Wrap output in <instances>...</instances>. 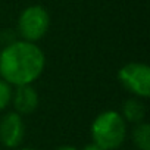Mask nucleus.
<instances>
[{
    "label": "nucleus",
    "mask_w": 150,
    "mask_h": 150,
    "mask_svg": "<svg viewBox=\"0 0 150 150\" xmlns=\"http://www.w3.org/2000/svg\"><path fill=\"white\" fill-rule=\"evenodd\" d=\"M46 57L35 43L19 40L0 52V75L9 86H28L44 71Z\"/></svg>",
    "instance_id": "f257e3e1"
},
{
    "label": "nucleus",
    "mask_w": 150,
    "mask_h": 150,
    "mask_svg": "<svg viewBox=\"0 0 150 150\" xmlns=\"http://www.w3.org/2000/svg\"><path fill=\"white\" fill-rule=\"evenodd\" d=\"M127 135V124L121 113L115 110H106L97 115L91 124L93 143L103 150L118 149Z\"/></svg>",
    "instance_id": "f03ea898"
},
{
    "label": "nucleus",
    "mask_w": 150,
    "mask_h": 150,
    "mask_svg": "<svg viewBox=\"0 0 150 150\" xmlns=\"http://www.w3.org/2000/svg\"><path fill=\"white\" fill-rule=\"evenodd\" d=\"M50 27L49 12L38 5L28 6L18 18V33L25 41L35 43L41 40Z\"/></svg>",
    "instance_id": "7ed1b4c3"
},
{
    "label": "nucleus",
    "mask_w": 150,
    "mask_h": 150,
    "mask_svg": "<svg viewBox=\"0 0 150 150\" xmlns=\"http://www.w3.org/2000/svg\"><path fill=\"white\" fill-rule=\"evenodd\" d=\"M118 80L124 88L135 94L138 99L150 96V68L141 62H129L118 72Z\"/></svg>",
    "instance_id": "20e7f679"
},
{
    "label": "nucleus",
    "mask_w": 150,
    "mask_h": 150,
    "mask_svg": "<svg viewBox=\"0 0 150 150\" xmlns=\"http://www.w3.org/2000/svg\"><path fill=\"white\" fill-rule=\"evenodd\" d=\"M25 134V125L19 113L9 112L0 119V141L3 146L13 149L18 147Z\"/></svg>",
    "instance_id": "39448f33"
},
{
    "label": "nucleus",
    "mask_w": 150,
    "mask_h": 150,
    "mask_svg": "<svg viewBox=\"0 0 150 150\" xmlns=\"http://www.w3.org/2000/svg\"><path fill=\"white\" fill-rule=\"evenodd\" d=\"M12 102L15 106L16 113L19 115H28L33 113L38 106V94L31 84L28 86H19L16 87L15 93H12Z\"/></svg>",
    "instance_id": "423d86ee"
},
{
    "label": "nucleus",
    "mask_w": 150,
    "mask_h": 150,
    "mask_svg": "<svg viewBox=\"0 0 150 150\" xmlns=\"http://www.w3.org/2000/svg\"><path fill=\"white\" fill-rule=\"evenodd\" d=\"M121 116L132 124H140L143 122L144 116H146V108L144 103L140 99H128L127 102H124L122 105V113Z\"/></svg>",
    "instance_id": "0eeeda50"
},
{
    "label": "nucleus",
    "mask_w": 150,
    "mask_h": 150,
    "mask_svg": "<svg viewBox=\"0 0 150 150\" xmlns=\"http://www.w3.org/2000/svg\"><path fill=\"white\" fill-rule=\"evenodd\" d=\"M132 140L140 150H150V125L144 122L137 124L132 131Z\"/></svg>",
    "instance_id": "6e6552de"
},
{
    "label": "nucleus",
    "mask_w": 150,
    "mask_h": 150,
    "mask_svg": "<svg viewBox=\"0 0 150 150\" xmlns=\"http://www.w3.org/2000/svg\"><path fill=\"white\" fill-rule=\"evenodd\" d=\"M11 100H12V87L6 81L0 80V110H3Z\"/></svg>",
    "instance_id": "1a4fd4ad"
},
{
    "label": "nucleus",
    "mask_w": 150,
    "mask_h": 150,
    "mask_svg": "<svg viewBox=\"0 0 150 150\" xmlns=\"http://www.w3.org/2000/svg\"><path fill=\"white\" fill-rule=\"evenodd\" d=\"M83 150H103L102 147H99L97 144H94V143H91V144H87Z\"/></svg>",
    "instance_id": "9d476101"
},
{
    "label": "nucleus",
    "mask_w": 150,
    "mask_h": 150,
    "mask_svg": "<svg viewBox=\"0 0 150 150\" xmlns=\"http://www.w3.org/2000/svg\"><path fill=\"white\" fill-rule=\"evenodd\" d=\"M56 150H77V149L72 147V146H60V147H57Z\"/></svg>",
    "instance_id": "9b49d317"
},
{
    "label": "nucleus",
    "mask_w": 150,
    "mask_h": 150,
    "mask_svg": "<svg viewBox=\"0 0 150 150\" xmlns=\"http://www.w3.org/2000/svg\"><path fill=\"white\" fill-rule=\"evenodd\" d=\"M21 150H35V149H21Z\"/></svg>",
    "instance_id": "f8f14e48"
}]
</instances>
